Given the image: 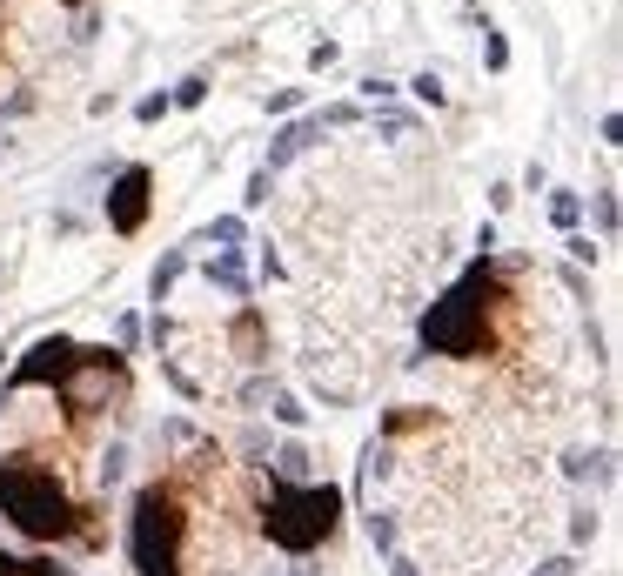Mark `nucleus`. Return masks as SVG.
<instances>
[{"instance_id": "27", "label": "nucleus", "mask_w": 623, "mask_h": 576, "mask_svg": "<svg viewBox=\"0 0 623 576\" xmlns=\"http://www.w3.org/2000/svg\"><path fill=\"white\" fill-rule=\"evenodd\" d=\"M536 576H577V563H570V556H550V563H543Z\"/></svg>"}, {"instance_id": "8", "label": "nucleus", "mask_w": 623, "mask_h": 576, "mask_svg": "<svg viewBox=\"0 0 623 576\" xmlns=\"http://www.w3.org/2000/svg\"><path fill=\"white\" fill-rule=\"evenodd\" d=\"M208 282H222L228 295H248V268H242V255H235V248H222V255L208 262Z\"/></svg>"}, {"instance_id": "23", "label": "nucleus", "mask_w": 623, "mask_h": 576, "mask_svg": "<svg viewBox=\"0 0 623 576\" xmlns=\"http://www.w3.org/2000/svg\"><path fill=\"white\" fill-rule=\"evenodd\" d=\"M483 61H490V67H510V41H503V34H490V41H483Z\"/></svg>"}, {"instance_id": "12", "label": "nucleus", "mask_w": 623, "mask_h": 576, "mask_svg": "<svg viewBox=\"0 0 623 576\" xmlns=\"http://www.w3.org/2000/svg\"><path fill=\"white\" fill-rule=\"evenodd\" d=\"M362 530H369V543H376L382 556H396V516H389V510H369V516H362Z\"/></svg>"}, {"instance_id": "9", "label": "nucleus", "mask_w": 623, "mask_h": 576, "mask_svg": "<svg viewBox=\"0 0 623 576\" xmlns=\"http://www.w3.org/2000/svg\"><path fill=\"white\" fill-rule=\"evenodd\" d=\"M275 476H282V483H309V449L282 443V449H275Z\"/></svg>"}, {"instance_id": "32", "label": "nucleus", "mask_w": 623, "mask_h": 576, "mask_svg": "<svg viewBox=\"0 0 623 576\" xmlns=\"http://www.w3.org/2000/svg\"><path fill=\"white\" fill-rule=\"evenodd\" d=\"M74 7H88V0H74Z\"/></svg>"}, {"instance_id": "22", "label": "nucleus", "mask_w": 623, "mask_h": 576, "mask_svg": "<svg viewBox=\"0 0 623 576\" xmlns=\"http://www.w3.org/2000/svg\"><path fill=\"white\" fill-rule=\"evenodd\" d=\"M121 463H128L121 449H108V456H101V489H114V483H121Z\"/></svg>"}, {"instance_id": "25", "label": "nucleus", "mask_w": 623, "mask_h": 576, "mask_svg": "<svg viewBox=\"0 0 623 576\" xmlns=\"http://www.w3.org/2000/svg\"><path fill=\"white\" fill-rule=\"evenodd\" d=\"M563 248H570V262H597V242H590V235H570Z\"/></svg>"}, {"instance_id": "10", "label": "nucleus", "mask_w": 623, "mask_h": 576, "mask_svg": "<svg viewBox=\"0 0 623 576\" xmlns=\"http://www.w3.org/2000/svg\"><path fill=\"white\" fill-rule=\"evenodd\" d=\"M550 222H557L563 235H577V222H583V195H570V188H557V195H550Z\"/></svg>"}, {"instance_id": "14", "label": "nucleus", "mask_w": 623, "mask_h": 576, "mask_svg": "<svg viewBox=\"0 0 623 576\" xmlns=\"http://www.w3.org/2000/svg\"><path fill=\"white\" fill-rule=\"evenodd\" d=\"M268 195H275V175H268V168H255V175H248V195H242V208H262Z\"/></svg>"}, {"instance_id": "19", "label": "nucleus", "mask_w": 623, "mask_h": 576, "mask_svg": "<svg viewBox=\"0 0 623 576\" xmlns=\"http://www.w3.org/2000/svg\"><path fill=\"white\" fill-rule=\"evenodd\" d=\"M275 422H289V429H302V422H309V409H302L295 396H275Z\"/></svg>"}, {"instance_id": "18", "label": "nucleus", "mask_w": 623, "mask_h": 576, "mask_svg": "<svg viewBox=\"0 0 623 576\" xmlns=\"http://www.w3.org/2000/svg\"><path fill=\"white\" fill-rule=\"evenodd\" d=\"M302 94H309V88H275V94H268V114H295V108H302Z\"/></svg>"}, {"instance_id": "17", "label": "nucleus", "mask_w": 623, "mask_h": 576, "mask_svg": "<svg viewBox=\"0 0 623 576\" xmlns=\"http://www.w3.org/2000/svg\"><path fill=\"white\" fill-rule=\"evenodd\" d=\"M208 242H222V248H242V222H235V215H222V222L208 228Z\"/></svg>"}, {"instance_id": "4", "label": "nucleus", "mask_w": 623, "mask_h": 576, "mask_svg": "<svg viewBox=\"0 0 623 576\" xmlns=\"http://www.w3.org/2000/svg\"><path fill=\"white\" fill-rule=\"evenodd\" d=\"M128 556L141 576H181V510L168 489H141L128 516Z\"/></svg>"}, {"instance_id": "7", "label": "nucleus", "mask_w": 623, "mask_h": 576, "mask_svg": "<svg viewBox=\"0 0 623 576\" xmlns=\"http://www.w3.org/2000/svg\"><path fill=\"white\" fill-rule=\"evenodd\" d=\"M315 141H322V121H289V128L275 134V141H268V175H275V168H289V161H302L315 148Z\"/></svg>"}, {"instance_id": "13", "label": "nucleus", "mask_w": 623, "mask_h": 576, "mask_svg": "<svg viewBox=\"0 0 623 576\" xmlns=\"http://www.w3.org/2000/svg\"><path fill=\"white\" fill-rule=\"evenodd\" d=\"M201 101H208V74H188V81L168 94V108H201Z\"/></svg>"}, {"instance_id": "21", "label": "nucleus", "mask_w": 623, "mask_h": 576, "mask_svg": "<svg viewBox=\"0 0 623 576\" xmlns=\"http://www.w3.org/2000/svg\"><path fill=\"white\" fill-rule=\"evenodd\" d=\"M134 114H141V121H161V114H168V94H141Z\"/></svg>"}, {"instance_id": "26", "label": "nucleus", "mask_w": 623, "mask_h": 576, "mask_svg": "<svg viewBox=\"0 0 623 576\" xmlns=\"http://www.w3.org/2000/svg\"><path fill=\"white\" fill-rule=\"evenodd\" d=\"M356 114H362V108H329V114H315V121H322V128H349Z\"/></svg>"}, {"instance_id": "2", "label": "nucleus", "mask_w": 623, "mask_h": 576, "mask_svg": "<svg viewBox=\"0 0 623 576\" xmlns=\"http://www.w3.org/2000/svg\"><path fill=\"white\" fill-rule=\"evenodd\" d=\"M490 302H496L490 268L476 262L463 282L443 295V302H429V315H423V342H429L436 355H476V349H483V322H490Z\"/></svg>"}, {"instance_id": "3", "label": "nucleus", "mask_w": 623, "mask_h": 576, "mask_svg": "<svg viewBox=\"0 0 623 576\" xmlns=\"http://www.w3.org/2000/svg\"><path fill=\"white\" fill-rule=\"evenodd\" d=\"M335 516H342V489H329V483H275L262 523H268V543H275V550L302 556L335 530Z\"/></svg>"}, {"instance_id": "28", "label": "nucleus", "mask_w": 623, "mask_h": 576, "mask_svg": "<svg viewBox=\"0 0 623 576\" xmlns=\"http://www.w3.org/2000/svg\"><path fill=\"white\" fill-rule=\"evenodd\" d=\"M389 576H423V570H416V563H409V556L396 550V556H389Z\"/></svg>"}, {"instance_id": "29", "label": "nucleus", "mask_w": 623, "mask_h": 576, "mask_svg": "<svg viewBox=\"0 0 623 576\" xmlns=\"http://www.w3.org/2000/svg\"><path fill=\"white\" fill-rule=\"evenodd\" d=\"M21 570H34V576H67V563H21Z\"/></svg>"}, {"instance_id": "33", "label": "nucleus", "mask_w": 623, "mask_h": 576, "mask_svg": "<svg viewBox=\"0 0 623 576\" xmlns=\"http://www.w3.org/2000/svg\"><path fill=\"white\" fill-rule=\"evenodd\" d=\"M268 576H282V570H268Z\"/></svg>"}, {"instance_id": "31", "label": "nucleus", "mask_w": 623, "mask_h": 576, "mask_svg": "<svg viewBox=\"0 0 623 576\" xmlns=\"http://www.w3.org/2000/svg\"><path fill=\"white\" fill-rule=\"evenodd\" d=\"M295 576H315V563H302V570H295Z\"/></svg>"}, {"instance_id": "16", "label": "nucleus", "mask_w": 623, "mask_h": 576, "mask_svg": "<svg viewBox=\"0 0 623 576\" xmlns=\"http://www.w3.org/2000/svg\"><path fill=\"white\" fill-rule=\"evenodd\" d=\"M590 208H597V228H603V235H617V195H590Z\"/></svg>"}, {"instance_id": "6", "label": "nucleus", "mask_w": 623, "mask_h": 576, "mask_svg": "<svg viewBox=\"0 0 623 576\" xmlns=\"http://www.w3.org/2000/svg\"><path fill=\"white\" fill-rule=\"evenodd\" d=\"M81 355L88 349H74L67 335H47V342H34V355H27L21 369H14V382H21V389H34V382H61V376L81 369Z\"/></svg>"}, {"instance_id": "1", "label": "nucleus", "mask_w": 623, "mask_h": 576, "mask_svg": "<svg viewBox=\"0 0 623 576\" xmlns=\"http://www.w3.org/2000/svg\"><path fill=\"white\" fill-rule=\"evenodd\" d=\"M0 510L21 536H61L74 530V503H67V489L47 476L41 463H27V456H0Z\"/></svg>"}, {"instance_id": "15", "label": "nucleus", "mask_w": 623, "mask_h": 576, "mask_svg": "<svg viewBox=\"0 0 623 576\" xmlns=\"http://www.w3.org/2000/svg\"><path fill=\"white\" fill-rule=\"evenodd\" d=\"M409 128H416V121H409V114H396V108H389V114H376V134H382V141H402Z\"/></svg>"}, {"instance_id": "11", "label": "nucleus", "mask_w": 623, "mask_h": 576, "mask_svg": "<svg viewBox=\"0 0 623 576\" xmlns=\"http://www.w3.org/2000/svg\"><path fill=\"white\" fill-rule=\"evenodd\" d=\"M181 268H188V255H181V248H175V255H161V262H155V275H148V295H155V302H161V295H168V288L181 282Z\"/></svg>"}, {"instance_id": "30", "label": "nucleus", "mask_w": 623, "mask_h": 576, "mask_svg": "<svg viewBox=\"0 0 623 576\" xmlns=\"http://www.w3.org/2000/svg\"><path fill=\"white\" fill-rule=\"evenodd\" d=\"M0 576H21V563H14V556L0 550Z\"/></svg>"}, {"instance_id": "5", "label": "nucleus", "mask_w": 623, "mask_h": 576, "mask_svg": "<svg viewBox=\"0 0 623 576\" xmlns=\"http://www.w3.org/2000/svg\"><path fill=\"white\" fill-rule=\"evenodd\" d=\"M148 188H155V175L148 168H121L108 188V228L114 235H134V228L148 222Z\"/></svg>"}, {"instance_id": "20", "label": "nucleus", "mask_w": 623, "mask_h": 576, "mask_svg": "<svg viewBox=\"0 0 623 576\" xmlns=\"http://www.w3.org/2000/svg\"><path fill=\"white\" fill-rule=\"evenodd\" d=\"M409 88H416V94H423V101H429V108H443V81H436V74H416V81H409Z\"/></svg>"}, {"instance_id": "24", "label": "nucleus", "mask_w": 623, "mask_h": 576, "mask_svg": "<svg viewBox=\"0 0 623 576\" xmlns=\"http://www.w3.org/2000/svg\"><path fill=\"white\" fill-rule=\"evenodd\" d=\"M570 536H577V543H590V536H597V510H577V516H570Z\"/></svg>"}]
</instances>
